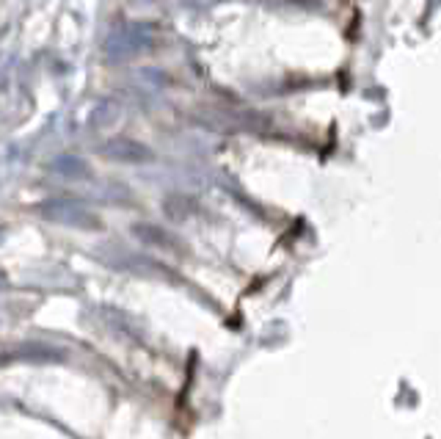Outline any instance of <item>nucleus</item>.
I'll return each instance as SVG.
<instances>
[{"label":"nucleus","instance_id":"nucleus-1","mask_svg":"<svg viewBox=\"0 0 441 439\" xmlns=\"http://www.w3.org/2000/svg\"><path fill=\"white\" fill-rule=\"evenodd\" d=\"M39 213L47 221H55V224H64L72 229H91V232L102 229V221L75 199H47V202H41Z\"/></svg>","mask_w":441,"mask_h":439},{"label":"nucleus","instance_id":"nucleus-2","mask_svg":"<svg viewBox=\"0 0 441 439\" xmlns=\"http://www.w3.org/2000/svg\"><path fill=\"white\" fill-rule=\"evenodd\" d=\"M102 158L108 161H116V163H149L155 161V152L135 141V138H127V136H116V138H108L102 147H100Z\"/></svg>","mask_w":441,"mask_h":439},{"label":"nucleus","instance_id":"nucleus-3","mask_svg":"<svg viewBox=\"0 0 441 439\" xmlns=\"http://www.w3.org/2000/svg\"><path fill=\"white\" fill-rule=\"evenodd\" d=\"M133 232H135V238H141L149 246H158V249H166V251H180L182 249L180 240L171 232H166V229H160L155 224H135Z\"/></svg>","mask_w":441,"mask_h":439},{"label":"nucleus","instance_id":"nucleus-4","mask_svg":"<svg viewBox=\"0 0 441 439\" xmlns=\"http://www.w3.org/2000/svg\"><path fill=\"white\" fill-rule=\"evenodd\" d=\"M50 169H53L55 174H61V177H69V180H83V177L91 174L88 166H86V161H80V158H75V155H58V158L50 163Z\"/></svg>","mask_w":441,"mask_h":439},{"label":"nucleus","instance_id":"nucleus-5","mask_svg":"<svg viewBox=\"0 0 441 439\" xmlns=\"http://www.w3.org/2000/svg\"><path fill=\"white\" fill-rule=\"evenodd\" d=\"M17 359H25V362H61L64 354L50 348V346H39V343H28L17 351Z\"/></svg>","mask_w":441,"mask_h":439},{"label":"nucleus","instance_id":"nucleus-6","mask_svg":"<svg viewBox=\"0 0 441 439\" xmlns=\"http://www.w3.org/2000/svg\"><path fill=\"white\" fill-rule=\"evenodd\" d=\"M166 213H169L171 219L182 221V219H188L191 213H196V202L188 199V197H169V199H166Z\"/></svg>","mask_w":441,"mask_h":439}]
</instances>
